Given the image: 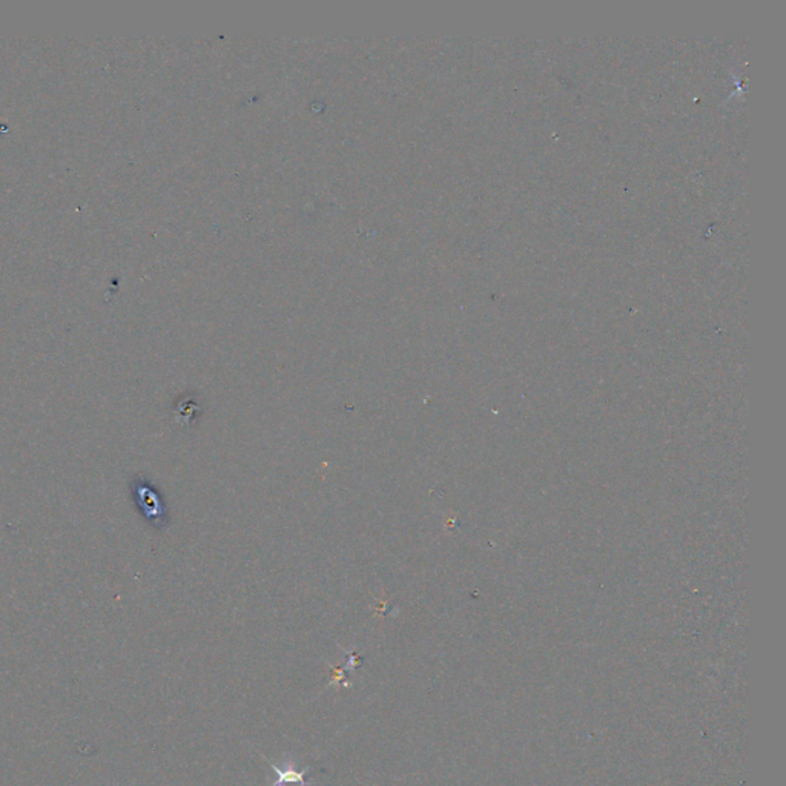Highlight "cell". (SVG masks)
<instances>
[{"instance_id":"obj_2","label":"cell","mask_w":786,"mask_h":786,"mask_svg":"<svg viewBox=\"0 0 786 786\" xmlns=\"http://www.w3.org/2000/svg\"><path fill=\"white\" fill-rule=\"evenodd\" d=\"M269 766H271L274 769V773L276 774V779L269 783L271 786H280V785H289V783L307 786V780H306L304 776H306L309 769H311V766H306V768L301 769V771H300V769L292 768V766L281 769V768H278L275 764H272V762H269Z\"/></svg>"},{"instance_id":"obj_3","label":"cell","mask_w":786,"mask_h":786,"mask_svg":"<svg viewBox=\"0 0 786 786\" xmlns=\"http://www.w3.org/2000/svg\"><path fill=\"white\" fill-rule=\"evenodd\" d=\"M280 786H284V785H280ZM286 786H304V785H293V783H289V785H286Z\"/></svg>"},{"instance_id":"obj_1","label":"cell","mask_w":786,"mask_h":786,"mask_svg":"<svg viewBox=\"0 0 786 786\" xmlns=\"http://www.w3.org/2000/svg\"><path fill=\"white\" fill-rule=\"evenodd\" d=\"M134 498H136L137 505L140 507L141 513L145 514V518L150 521V524L160 527L163 522L164 510L160 498L155 493V490L149 486L146 481L139 479L131 486Z\"/></svg>"}]
</instances>
